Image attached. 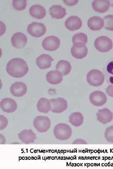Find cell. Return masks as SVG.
<instances>
[{
	"instance_id": "6da1fadb",
	"label": "cell",
	"mask_w": 113,
	"mask_h": 169,
	"mask_svg": "<svg viewBox=\"0 0 113 169\" xmlns=\"http://www.w3.org/2000/svg\"><path fill=\"white\" fill-rule=\"evenodd\" d=\"M7 73L14 78H20L28 72L29 67L26 61L22 59L14 58L10 60L6 67Z\"/></svg>"
},
{
	"instance_id": "7a4b0ae2",
	"label": "cell",
	"mask_w": 113,
	"mask_h": 169,
	"mask_svg": "<svg viewBox=\"0 0 113 169\" xmlns=\"http://www.w3.org/2000/svg\"><path fill=\"white\" fill-rule=\"evenodd\" d=\"M53 133L55 137L61 141L66 140L69 138L72 134V131L67 124L60 123L54 127Z\"/></svg>"
},
{
	"instance_id": "3957f363",
	"label": "cell",
	"mask_w": 113,
	"mask_h": 169,
	"mask_svg": "<svg viewBox=\"0 0 113 169\" xmlns=\"http://www.w3.org/2000/svg\"><path fill=\"white\" fill-rule=\"evenodd\" d=\"M86 79L87 82L90 85L97 87L101 85L104 83L105 77L100 71L93 69L88 73Z\"/></svg>"
},
{
	"instance_id": "277c9868",
	"label": "cell",
	"mask_w": 113,
	"mask_h": 169,
	"mask_svg": "<svg viewBox=\"0 0 113 169\" xmlns=\"http://www.w3.org/2000/svg\"><path fill=\"white\" fill-rule=\"evenodd\" d=\"M35 128L39 132H46L51 127V122L50 119L46 116L39 115L35 118L33 122Z\"/></svg>"
},
{
	"instance_id": "5b68a950",
	"label": "cell",
	"mask_w": 113,
	"mask_h": 169,
	"mask_svg": "<svg viewBox=\"0 0 113 169\" xmlns=\"http://www.w3.org/2000/svg\"><path fill=\"white\" fill-rule=\"evenodd\" d=\"M94 44L96 49L101 52H107L113 47L111 39L105 36H102L97 38L94 41Z\"/></svg>"
},
{
	"instance_id": "8992f818",
	"label": "cell",
	"mask_w": 113,
	"mask_h": 169,
	"mask_svg": "<svg viewBox=\"0 0 113 169\" xmlns=\"http://www.w3.org/2000/svg\"><path fill=\"white\" fill-rule=\"evenodd\" d=\"M46 30V27L43 23L35 22L29 24L27 28L28 33L32 36L36 37L43 35Z\"/></svg>"
},
{
	"instance_id": "52a82bcc",
	"label": "cell",
	"mask_w": 113,
	"mask_h": 169,
	"mask_svg": "<svg viewBox=\"0 0 113 169\" xmlns=\"http://www.w3.org/2000/svg\"><path fill=\"white\" fill-rule=\"evenodd\" d=\"M50 100L51 103V111L53 113H61L67 108V102L62 98L51 99Z\"/></svg>"
},
{
	"instance_id": "ba28073f",
	"label": "cell",
	"mask_w": 113,
	"mask_h": 169,
	"mask_svg": "<svg viewBox=\"0 0 113 169\" xmlns=\"http://www.w3.org/2000/svg\"><path fill=\"white\" fill-rule=\"evenodd\" d=\"M88 49L85 44L80 42L74 44L71 48L72 55L77 59H82L87 55Z\"/></svg>"
},
{
	"instance_id": "9c48e42d",
	"label": "cell",
	"mask_w": 113,
	"mask_h": 169,
	"mask_svg": "<svg viewBox=\"0 0 113 169\" xmlns=\"http://www.w3.org/2000/svg\"><path fill=\"white\" fill-rule=\"evenodd\" d=\"M60 43V40L58 37L54 36H49L43 39L42 46L46 50L54 51L59 48Z\"/></svg>"
},
{
	"instance_id": "30bf717a",
	"label": "cell",
	"mask_w": 113,
	"mask_h": 169,
	"mask_svg": "<svg viewBox=\"0 0 113 169\" xmlns=\"http://www.w3.org/2000/svg\"><path fill=\"white\" fill-rule=\"evenodd\" d=\"M89 100L94 105L100 106L104 105L107 101L106 95L100 91H95L91 93L89 96Z\"/></svg>"
},
{
	"instance_id": "8fae6325",
	"label": "cell",
	"mask_w": 113,
	"mask_h": 169,
	"mask_svg": "<svg viewBox=\"0 0 113 169\" xmlns=\"http://www.w3.org/2000/svg\"><path fill=\"white\" fill-rule=\"evenodd\" d=\"M27 41L26 36L24 33L20 32L14 33L11 38L12 46L17 48L24 47L27 44Z\"/></svg>"
},
{
	"instance_id": "7c38bea8",
	"label": "cell",
	"mask_w": 113,
	"mask_h": 169,
	"mask_svg": "<svg viewBox=\"0 0 113 169\" xmlns=\"http://www.w3.org/2000/svg\"><path fill=\"white\" fill-rule=\"evenodd\" d=\"M10 92L14 96L19 97L24 95L26 93V84L22 82H16L12 84L10 88Z\"/></svg>"
},
{
	"instance_id": "4fadbf2b",
	"label": "cell",
	"mask_w": 113,
	"mask_h": 169,
	"mask_svg": "<svg viewBox=\"0 0 113 169\" xmlns=\"http://www.w3.org/2000/svg\"><path fill=\"white\" fill-rule=\"evenodd\" d=\"M0 106L3 111L8 113L14 112L17 108L16 101L14 100L8 98L3 99L0 102Z\"/></svg>"
},
{
	"instance_id": "5bb4252c",
	"label": "cell",
	"mask_w": 113,
	"mask_h": 169,
	"mask_svg": "<svg viewBox=\"0 0 113 169\" xmlns=\"http://www.w3.org/2000/svg\"><path fill=\"white\" fill-rule=\"evenodd\" d=\"M96 115L97 120L104 124L110 122L113 119V113L107 108L99 110Z\"/></svg>"
},
{
	"instance_id": "9a60e30c",
	"label": "cell",
	"mask_w": 113,
	"mask_h": 169,
	"mask_svg": "<svg viewBox=\"0 0 113 169\" xmlns=\"http://www.w3.org/2000/svg\"><path fill=\"white\" fill-rule=\"evenodd\" d=\"M19 139L22 142L26 144L33 143L36 139L35 133L31 129H25L18 134Z\"/></svg>"
},
{
	"instance_id": "2e32d148",
	"label": "cell",
	"mask_w": 113,
	"mask_h": 169,
	"mask_svg": "<svg viewBox=\"0 0 113 169\" xmlns=\"http://www.w3.org/2000/svg\"><path fill=\"white\" fill-rule=\"evenodd\" d=\"M66 27L69 30L75 31L80 28L82 26L81 19L76 16H72L68 18L65 22Z\"/></svg>"
},
{
	"instance_id": "e0dca14e",
	"label": "cell",
	"mask_w": 113,
	"mask_h": 169,
	"mask_svg": "<svg viewBox=\"0 0 113 169\" xmlns=\"http://www.w3.org/2000/svg\"><path fill=\"white\" fill-rule=\"evenodd\" d=\"M54 59L48 54H43L39 56L36 59L37 66L41 69H45L51 67V62Z\"/></svg>"
},
{
	"instance_id": "ac0fdd59",
	"label": "cell",
	"mask_w": 113,
	"mask_h": 169,
	"mask_svg": "<svg viewBox=\"0 0 113 169\" xmlns=\"http://www.w3.org/2000/svg\"><path fill=\"white\" fill-rule=\"evenodd\" d=\"M47 81L51 84H60L63 79V75L57 70H51L48 72L46 75Z\"/></svg>"
},
{
	"instance_id": "d6986e66",
	"label": "cell",
	"mask_w": 113,
	"mask_h": 169,
	"mask_svg": "<svg viewBox=\"0 0 113 169\" xmlns=\"http://www.w3.org/2000/svg\"><path fill=\"white\" fill-rule=\"evenodd\" d=\"M29 12L32 17L39 19L43 18L46 14V11L44 7L39 4L31 6L29 8Z\"/></svg>"
},
{
	"instance_id": "ffe728a7",
	"label": "cell",
	"mask_w": 113,
	"mask_h": 169,
	"mask_svg": "<svg viewBox=\"0 0 113 169\" xmlns=\"http://www.w3.org/2000/svg\"><path fill=\"white\" fill-rule=\"evenodd\" d=\"M49 11L53 18L56 19L63 18L67 14L66 9L60 5H53L49 8Z\"/></svg>"
},
{
	"instance_id": "44dd1931",
	"label": "cell",
	"mask_w": 113,
	"mask_h": 169,
	"mask_svg": "<svg viewBox=\"0 0 113 169\" xmlns=\"http://www.w3.org/2000/svg\"><path fill=\"white\" fill-rule=\"evenodd\" d=\"M93 9L96 12L103 13L107 11L110 6L109 0H94L92 3Z\"/></svg>"
},
{
	"instance_id": "7402d4cb",
	"label": "cell",
	"mask_w": 113,
	"mask_h": 169,
	"mask_svg": "<svg viewBox=\"0 0 113 169\" xmlns=\"http://www.w3.org/2000/svg\"><path fill=\"white\" fill-rule=\"evenodd\" d=\"M87 24L89 28L94 31L99 30L104 26V21L102 18L98 16H93L88 20Z\"/></svg>"
},
{
	"instance_id": "603a6c76",
	"label": "cell",
	"mask_w": 113,
	"mask_h": 169,
	"mask_svg": "<svg viewBox=\"0 0 113 169\" xmlns=\"http://www.w3.org/2000/svg\"><path fill=\"white\" fill-rule=\"evenodd\" d=\"M56 69L60 72L63 75H66L71 71L72 66L70 62L66 60L59 61L56 65Z\"/></svg>"
},
{
	"instance_id": "cb8c5ba5",
	"label": "cell",
	"mask_w": 113,
	"mask_h": 169,
	"mask_svg": "<svg viewBox=\"0 0 113 169\" xmlns=\"http://www.w3.org/2000/svg\"><path fill=\"white\" fill-rule=\"evenodd\" d=\"M38 110L40 112L47 113L51 110V103L50 100L42 97L38 100L37 104Z\"/></svg>"
},
{
	"instance_id": "d4e9b609",
	"label": "cell",
	"mask_w": 113,
	"mask_h": 169,
	"mask_svg": "<svg viewBox=\"0 0 113 169\" xmlns=\"http://www.w3.org/2000/svg\"><path fill=\"white\" fill-rule=\"evenodd\" d=\"M84 117L83 115L79 112L72 113L69 116V122L73 125L78 127L83 122Z\"/></svg>"
},
{
	"instance_id": "484cf974",
	"label": "cell",
	"mask_w": 113,
	"mask_h": 169,
	"mask_svg": "<svg viewBox=\"0 0 113 169\" xmlns=\"http://www.w3.org/2000/svg\"><path fill=\"white\" fill-rule=\"evenodd\" d=\"M72 41L73 44L76 43H82L86 44L88 41L87 36L82 33H79L75 34L73 37Z\"/></svg>"
},
{
	"instance_id": "4316f807",
	"label": "cell",
	"mask_w": 113,
	"mask_h": 169,
	"mask_svg": "<svg viewBox=\"0 0 113 169\" xmlns=\"http://www.w3.org/2000/svg\"><path fill=\"white\" fill-rule=\"evenodd\" d=\"M103 19L104 21V28L109 30L113 31V15H107Z\"/></svg>"
},
{
	"instance_id": "83f0119b",
	"label": "cell",
	"mask_w": 113,
	"mask_h": 169,
	"mask_svg": "<svg viewBox=\"0 0 113 169\" xmlns=\"http://www.w3.org/2000/svg\"><path fill=\"white\" fill-rule=\"evenodd\" d=\"M12 5L16 10L20 11L24 9L27 5L26 0H13L12 2Z\"/></svg>"
},
{
	"instance_id": "f1b7e54d",
	"label": "cell",
	"mask_w": 113,
	"mask_h": 169,
	"mask_svg": "<svg viewBox=\"0 0 113 169\" xmlns=\"http://www.w3.org/2000/svg\"><path fill=\"white\" fill-rule=\"evenodd\" d=\"M104 136L108 142L113 143V125L108 127L106 129Z\"/></svg>"
},
{
	"instance_id": "f546056e",
	"label": "cell",
	"mask_w": 113,
	"mask_h": 169,
	"mask_svg": "<svg viewBox=\"0 0 113 169\" xmlns=\"http://www.w3.org/2000/svg\"><path fill=\"white\" fill-rule=\"evenodd\" d=\"M8 124V120L5 117L0 115V130H3L6 128Z\"/></svg>"
},
{
	"instance_id": "4dcf8cb0",
	"label": "cell",
	"mask_w": 113,
	"mask_h": 169,
	"mask_svg": "<svg viewBox=\"0 0 113 169\" xmlns=\"http://www.w3.org/2000/svg\"><path fill=\"white\" fill-rule=\"evenodd\" d=\"M106 93L109 96L113 97V85L108 86L106 89Z\"/></svg>"
},
{
	"instance_id": "1f68e13d",
	"label": "cell",
	"mask_w": 113,
	"mask_h": 169,
	"mask_svg": "<svg viewBox=\"0 0 113 169\" xmlns=\"http://www.w3.org/2000/svg\"><path fill=\"white\" fill-rule=\"evenodd\" d=\"M73 144H87V142L84 140L82 139H77L73 141Z\"/></svg>"
},
{
	"instance_id": "d6a6232c",
	"label": "cell",
	"mask_w": 113,
	"mask_h": 169,
	"mask_svg": "<svg viewBox=\"0 0 113 169\" xmlns=\"http://www.w3.org/2000/svg\"><path fill=\"white\" fill-rule=\"evenodd\" d=\"M64 2L69 6H73L76 5L78 2V0H63Z\"/></svg>"
},
{
	"instance_id": "836d02e7",
	"label": "cell",
	"mask_w": 113,
	"mask_h": 169,
	"mask_svg": "<svg viewBox=\"0 0 113 169\" xmlns=\"http://www.w3.org/2000/svg\"><path fill=\"white\" fill-rule=\"evenodd\" d=\"M0 144H4L5 143L6 139L4 137L0 134Z\"/></svg>"
},
{
	"instance_id": "e575fe53",
	"label": "cell",
	"mask_w": 113,
	"mask_h": 169,
	"mask_svg": "<svg viewBox=\"0 0 113 169\" xmlns=\"http://www.w3.org/2000/svg\"><path fill=\"white\" fill-rule=\"evenodd\" d=\"M110 3V6H113V0H109Z\"/></svg>"
}]
</instances>
